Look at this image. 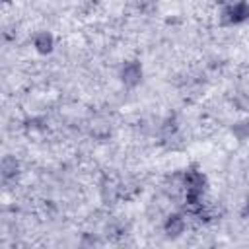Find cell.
I'll return each instance as SVG.
<instances>
[{"instance_id": "cell-1", "label": "cell", "mask_w": 249, "mask_h": 249, "mask_svg": "<svg viewBox=\"0 0 249 249\" xmlns=\"http://www.w3.org/2000/svg\"><path fill=\"white\" fill-rule=\"evenodd\" d=\"M249 19V4L245 0L241 2H230L222 14V21L228 25H237Z\"/></svg>"}, {"instance_id": "cell-2", "label": "cell", "mask_w": 249, "mask_h": 249, "mask_svg": "<svg viewBox=\"0 0 249 249\" xmlns=\"http://www.w3.org/2000/svg\"><path fill=\"white\" fill-rule=\"evenodd\" d=\"M121 78H123V82L126 86H136L140 82V78H142V66H140V62H136V60L126 62L123 66V70H121Z\"/></svg>"}, {"instance_id": "cell-3", "label": "cell", "mask_w": 249, "mask_h": 249, "mask_svg": "<svg viewBox=\"0 0 249 249\" xmlns=\"http://www.w3.org/2000/svg\"><path fill=\"white\" fill-rule=\"evenodd\" d=\"M185 230V218L181 214H171L167 220H165V233L169 237H177L181 235Z\"/></svg>"}, {"instance_id": "cell-4", "label": "cell", "mask_w": 249, "mask_h": 249, "mask_svg": "<svg viewBox=\"0 0 249 249\" xmlns=\"http://www.w3.org/2000/svg\"><path fill=\"white\" fill-rule=\"evenodd\" d=\"M53 45H54V41H53V35H51V33H47V31L37 33V37H35V49H37L41 54L51 53V51H53Z\"/></svg>"}, {"instance_id": "cell-5", "label": "cell", "mask_w": 249, "mask_h": 249, "mask_svg": "<svg viewBox=\"0 0 249 249\" xmlns=\"http://www.w3.org/2000/svg\"><path fill=\"white\" fill-rule=\"evenodd\" d=\"M16 171H18V161H16V158L6 156V158L2 160V175L8 179V177L16 175Z\"/></svg>"}, {"instance_id": "cell-6", "label": "cell", "mask_w": 249, "mask_h": 249, "mask_svg": "<svg viewBox=\"0 0 249 249\" xmlns=\"http://www.w3.org/2000/svg\"><path fill=\"white\" fill-rule=\"evenodd\" d=\"M233 134H235L239 140L249 138V121H239L237 124H233Z\"/></svg>"}, {"instance_id": "cell-7", "label": "cell", "mask_w": 249, "mask_h": 249, "mask_svg": "<svg viewBox=\"0 0 249 249\" xmlns=\"http://www.w3.org/2000/svg\"><path fill=\"white\" fill-rule=\"evenodd\" d=\"M245 214L249 216V198H247V204H245Z\"/></svg>"}, {"instance_id": "cell-8", "label": "cell", "mask_w": 249, "mask_h": 249, "mask_svg": "<svg viewBox=\"0 0 249 249\" xmlns=\"http://www.w3.org/2000/svg\"><path fill=\"white\" fill-rule=\"evenodd\" d=\"M220 2H226V0H220ZM230 2H233V0H230ZM235 2H241V0H235Z\"/></svg>"}]
</instances>
